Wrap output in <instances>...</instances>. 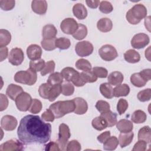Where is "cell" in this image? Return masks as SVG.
Here are the masks:
<instances>
[{"label":"cell","mask_w":151,"mask_h":151,"mask_svg":"<svg viewBox=\"0 0 151 151\" xmlns=\"http://www.w3.org/2000/svg\"><path fill=\"white\" fill-rule=\"evenodd\" d=\"M51 125L38 116L29 114L20 121L17 129L19 140L25 145L44 144L50 139Z\"/></svg>","instance_id":"cell-1"},{"label":"cell","mask_w":151,"mask_h":151,"mask_svg":"<svg viewBox=\"0 0 151 151\" xmlns=\"http://www.w3.org/2000/svg\"><path fill=\"white\" fill-rule=\"evenodd\" d=\"M49 109L54 113L55 117L59 119L68 113L74 111L76 104L73 100L58 101L52 104Z\"/></svg>","instance_id":"cell-2"},{"label":"cell","mask_w":151,"mask_h":151,"mask_svg":"<svg viewBox=\"0 0 151 151\" xmlns=\"http://www.w3.org/2000/svg\"><path fill=\"white\" fill-rule=\"evenodd\" d=\"M147 9L142 4L134 5L130 8L126 15L127 21L131 24L136 25L147 15Z\"/></svg>","instance_id":"cell-3"},{"label":"cell","mask_w":151,"mask_h":151,"mask_svg":"<svg viewBox=\"0 0 151 151\" xmlns=\"http://www.w3.org/2000/svg\"><path fill=\"white\" fill-rule=\"evenodd\" d=\"M37 80V72L29 68L26 71H19L14 76V80L17 83L32 86Z\"/></svg>","instance_id":"cell-4"},{"label":"cell","mask_w":151,"mask_h":151,"mask_svg":"<svg viewBox=\"0 0 151 151\" xmlns=\"http://www.w3.org/2000/svg\"><path fill=\"white\" fill-rule=\"evenodd\" d=\"M63 77L67 81H71L77 87H82L85 85V83L80 77V73L72 67H67L63 68L61 72Z\"/></svg>","instance_id":"cell-5"},{"label":"cell","mask_w":151,"mask_h":151,"mask_svg":"<svg viewBox=\"0 0 151 151\" xmlns=\"http://www.w3.org/2000/svg\"><path fill=\"white\" fill-rule=\"evenodd\" d=\"M71 136V133L68 126L64 124L61 123L59 126L58 138L57 140L60 150H65L68 143V140Z\"/></svg>","instance_id":"cell-6"},{"label":"cell","mask_w":151,"mask_h":151,"mask_svg":"<svg viewBox=\"0 0 151 151\" xmlns=\"http://www.w3.org/2000/svg\"><path fill=\"white\" fill-rule=\"evenodd\" d=\"M32 100V99L29 94L24 91L16 98L15 101L16 106L19 110L27 111L29 109Z\"/></svg>","instance_id":"cell-7"},{"label":"cell","mask_w":151,"mask_h":151,"mask_svg":"<svg viewBox=\"0 0 151 151\" xmlns=\"http://www.w3.org/2000/svg\"><path fill=\"white\" fill-rule=\"evenodd\" d=\"M99 54L101 59L106 61H112L118 56L116 49L113 45L109 44L103 45L99 49Z\"/></svg>","instance_id":"cell-8"},{"label":"cell","mask_w":151,"mask_h":151,"mask_svg":"<svg viewBox=\"0 0 151 151\" xmlns=\"http://www.w3.org/2000/svg\"><path fill=\"white\" fill-rule=\"evenodd\" d=\"M93 44L87 41H83L77 43L75 51L80 57H87L92 54L93 51Z\"/></svg>","instance_id":"cell-9"},{"label":"cell","mask_w":151,"mask_h":151,"mask_svg":"<svg viewBox=\"0 0 151 151\" xmlns=\"http://www.w3.org/2000/svg\"><path fill=\"white\" fill-rule=\"evenodd\" d=\"M78 24L73 18H66L63 19L60 24L61 31L68 35L73 34L78 28Z\"/></svg>","instance_id":"cell-10"},{"label":"cell","mask_w":151,"mask_h":151,"mask_svg":"<svg viewBox=\"0 0 151 151\" xmlns=\"http://www.w3.org/2000/svg\"><path fill=\"white\" fill-rule=\"evenodd\" d=\"M150 41L149 36L145 33H139L133 36L131 40V45L136 49L145 47Z\"/></svg>","instance_id":"cell-11"},{"label":"cell","mask_w":151,"mask_h":151,"mask_svg":"<svg viewBox=\"0 0 151 151\" xmlns=\"http://www.w3.org/2000/svg\"><path fill=\"white\" fill-rule=\"evenodd\" d=\"M24 143L14 139L7 140L0 145V151H20L24 149Z\"/></svg>","instance_id":"cell-12"},{"label":"cell","mask_w":151,"mask_h":151,"mask_svg":"<svg viewBox=\"0 0 151 151\" xmlns=\"http://www.w3.org/2000/svg\"><path fill=\"white\" fill-rule=\"evenodd\" d=\"M24 59V52L19 48H12L8 55L9 62L14 65H19L21 64Z\"/></svg>","instance_id":"cell-13"},{"label":"cell","mask_w":151,"mask_h":151,"mask_svg":"<svg viewBox=\"0 0 151 151\" xmlns=\"http://www.w3.org/2000/svg\"><path fill=\"white\" fill-rule=\"evenodd\" d=\"M18 124L17 120L11 115H5L1 120V128L6 131L14 130Z\"/></svg>","instance_id":"cell-14"},{"label":"cell","mask_w":151,"mask_h":151,"mask_svg":"<svg viewBox=\"0 0 151 151\" xmlns=\"http://www.w3.org/2000/svg\"><path fill=\"white\" fill-rule=\"evenodd\" d=\"M27 54L31 61L39 60L42 55V49L37 44H31L27 49Z\"/></svg>","instance_id":"cell-15"},{"label":"cell","mask_w":151,"mask_h":151,"mask_svg":"<svg viewBox=\"0 0 151 151\" xmlns=\"http://www.w3.org/2000/svg\"><path fill=\"white\" fill-rule=\"evenodd\" d=\"M32 11L39 15L45 14L47 9V2L45 0L32 1L31 2Z\"/></svg>","instance_id":"cell-16"},{"label":"cell","mask_w":151,"mask_h":151,"mask_svg":"<svg viewBox=\"0 0 151 151\" xmlns=\"http://www.w3.org/2000/svg\"><path fill=\"white\" fill-rule=\"evenodd\" d=\"M76 104L74 113L77 114H83L86 113L88 109L87 101L81 97H76L73 100Z\"/></svg>","instance_id":"cell-17"},{"label":"cell","mask_w":151,"mask_h":151,"mask_svg":"<svg viewBox=\"0 0 151 151\" xmlns=\"http://www.w3.org/2000/svg\"><path fill=\"white\" fill-rule=\"evenodd\" d=\"M22 92H24L22 88L14 84H9L6 91V95L12 100H15L16 98Z\"/></svg>","instance_id":"cell-18"},{"label":"cell","mask_w":151,"mask_h":151,"mask_svg":"<svg viewBox=\"0 0 151 151\" xmlns=\"http://www.w3.org/2000/svg\"><path fill=\"white\" fill-rule=\"evenodd\" d=\"M73 12L74 15L78 19H84L87 16V11L85 6L80 3H77L73 6Z\"/></svg>","instance_id":"cell-19"},{"label":"cell","mask_w":151,"mask_h":151,"mask_svg":"<svg viewBox=\"0 0 151 151\" xmlns=\"http://www.w3.org/2000/svg\"><path fill=\"white\" fill-rule=\"evenodd\" d=\"M57 34V30L52 24L45 25L42 29V35L44 40H48L55 38Z\"/></svg>","instance_id":"cell-20"},{"label":"cell","mask_w":151,"mask_h":151,"mask_svg":"<svg viewBox=\"0 0 151 151\" xmlns=\"http://www.w3.org/2000/svg\"><path fill=\"white\" fill-rule=\"evenodd\" d=\"M98 29L103 32H107L111 30L113 27L112 21L108 18H103L99 19L97 23Z\"/></svg>","instance_id":"cell-21"},{"label":"cell","mask_w":151,"mask_h":151,"mask_svg":"<svg viewBox=\"0 0 151 151\" xmlns=\"http://www.w3.org/2000/svg\"><path fill=\"white\" fill-rule=\"evenodd\" d=\"M117 129L121 133H128L133 129V123L127 119H122L116 123Z\"/></svg>","instance_id":"cell-22"},{"label":"cell","mask_w":151,"mask_h":151,"mask_svg":"<svg viewBox=\"0 0 151 151\" xmlns=\"http://www.w3.org/2000/svg\"><path fill=\"white\" fill-rule=\"evenodd\" d=\"M134 133L131 131L128 133H120L119 137V143L122 148L131 143L133 140Z\"/></svg>","instance_id":"cell-23"},{"label":"cell","mask_w":151,"mask_h":151,"mask_svg":"<svg viewBox=\"0 0 151 151\" xmlns=\"http://www.w3.org/2000/svg\"><path fill=\"white\" fill-rule=\"evenodd\" d=\"M124 60L129 63H136L140 60V55L138 52L134 50H129L124 54Z\"/></svg>","instance_id":"cell-24"},{"label":"cell","mask_w":151,"mask_h":151,"mask_svg":"<svg viewBox=\"0 0 151 151\" xmlns=\"http://www.w3.org/2000/svg\"><path fill=\"white\" fill-rule=\"evenodd\" d=\"M108 82L112 86H117L120 84L124 79L123 74L119 71H113L108 76Z\"/></svg>","instance_id":"cell-25"},{"label":"cell","mask_w":151,"mask_h":151,"mask_svg":"<svg viewBox=\"0 0 151 151\" xmlns=\"http://www.w3.org/2000/svg\"><path fill=\"white\" fill-rule=\"evenodd\" d=\"M130 92V87L126 84H119L113 88V96L119 97L127 96Z\"/></svg>","instance_id":"cell-26"},{"label":"cell","mask_w":151,"mask_h":151,"mask_svg":"<svg viewBox=\"0 0 151 151\" xmlns=\"http://www.w3.org/2000/svg\"><path fill=\"white\" fill-rule=\"evenodd\" d=\"M138 139L145 141L147 143H150L151 140V130L149 126L142 127L138 132Z\"/></svg>","instance_id":"cell-27"},{"label":"cell","mask_w":151,"mask_h":151,"mask_svg":"<svg viewBox=\"0 0 151 151\" xmlns=\"http://www.w3.org/2000/svg\"><path fill=\"white\" fill-rule=\"evenodd\" d=\"M100 116L103 117L107 123V126L112 127L117 123V114L112 112L111 110H108L106 112L100 114Z\"/></svg>","instance_id":"cell-28"},{"label":"cell","mask_w":151,"mask_h":151,"mask_svg":"<svg viewBox=\"0 0 151 151\" xmlns=\"http://www.w3.org/2000/svg\"><path fill=\"white\" fill-rule=\"evenodd\" d=\"M100 91L103 96L110 99L113 97V88L109 83H102L100 86Z\"/></svg>","instance_id":"cell-29"},{"label":"cell","mask_w":151,"mask_h":151,"mask_svg":"<svg viewBox=\"0 0 151 151\" xmlns=\"http://www.w3.org/2000/svg\"><path fill=\"white\" fill-rule=\"evenodd\" d=\"M119 145V140L116 136H110L104 143L103 149L106 150H114Z\"/></svg>","instance_id":"cell-30"},{"label":"cell","mask_w":151,"mask_h":151,"mask_svg":"<svg viewBox=\"0 0 151 151\" xmlns=\"http://www.w3.org/2000/svg\"><path fill=\"white\" fill-rule=\"evenodd\" d=\"M146 119L147 116L146 113L141 110H137L134 111L132 114L131 117L132 122L137 124L144 123L146 120Z\"/></svg>","instance_id":"cell-31"},{"label":"cell","mask_w":151,"mask_h":151,"mask_svg":"<svg viewBox=\"0 0 151 151\" xmlns=\"http://www.w3.org/2000/svg\"><path fill=\"white\" fill-rule=\"evenodd\" d=\"M92 126L97 130L101 131L105 129L107 127V123L105 119L99 116L94 118L91 122Z\"/></svg>","instance_id":"cell-32"},{"label":"cell","mask_w":151,"mask_h":151,"mask_svg":"<svg viewBox=\"0 0 151 151\" xmlns=\"http://www.w3.org/2000/svg\"><path fill=\"white\" fill-rule=\"evenodd\" d=\"M87 35V28L86 25L82 24H78V28L75 32L72 35L73 37L77 40L84 39Z\"/></svg>","instance_id":"cell-33"},{"label":"cell","mask_w":151,"mask_h":151,"mask_svg":"<svg viewBox=\"0 0 151 151\" xmlns=\"http://www.w3.org/2000/svg\"><path fill=\"white\" fill-rule=\"evenodd\" d=\"M63 81V77L61 73L55 72L51 73L48 78L47 83L51 86L61 84Z\"/></svg>","instance_id":"cell-34"},{"label":"cell","mask_w":151,"mask_h":151,"mask_svg":"<svg viewBox=\"0 0 151 151\" xmlns=\"http://www.w3.org/2000/svg\"><path fill=\"white\" fill-rule=\"evenodd\" d=\"M11 40L10 32L4 29H0V48L8 45Z\"/></svg>","instance_id":"cell-35"},{"label":"cell","mask_w":151,"mask_h":151,"mask_svg":"<svg viewBox=\"0 0 151 151\" xmlns=\"http://www.w3.org/2000/svg\"><path fill=\"white\" fill-rule=\"evenodd\" d=\"M80 77L86 84L87 83H94L97 80V76L91 70L83 71L80 73Z\"/></svg>","instance_id":"cell-36"},{"label":"cell","mask_w":151,"mask_h":151,"mask_svg":"<svg viewBox=\"0 0 151 151\" xmlns=\"http://www.w3.org/2000/svg\"><path fill=\"white\" fill-rule=\"evenodd\" d=\"M61 91V84L51 86L49 90L48 100H49L50 101H54L55 99L58 97Z\"/></svg>","instance_id":"cell-37"},{"label":"cell","mask_w":151,"mask_h":151,"mask_svg":"<svg viewBox=\"0 0 151 151\" xmlns=\"http://www.w3.org/2000/svg\"><path fill=\"white\" fill-rule=\"evenodd\" d=\"M130 82L135 87H142L145 86L146 81L143 78L139 73H134L130 77Z\"/></svg>","instance_id":"cell-38"},{"label":"cell","mask_w":151,"mask_h":151,"mask_svg":"<svg viewBox=\"0 0 151 151\" xmlns=\"http://www.w3.org/2000/svg\"><path fill=\"white\" fill-rule=\"evenodd\" d=\"M71 45L70 40L65 37H60L55 40V46L60 50H67Z\"/></svg>","instance_id":"cell-39"},{"label":"cell","mask_w":151,"mask_h":151,"mask_svg":"<svg viewBox=\"0 0 151 151\" xmlns=\"http://www.w3.org/2000/svg\"><path fill=\"white\" fill-rule=\"evenodd\" d=\"M45 65V61L42 59H39L29 62V68L34 70L36 72L41 71Z\"/></svg>","instance_id":"cell-40"},{"label":"cell","mask_w":151,"mask_h":151,"mask_svg":"<svg viewBox=\"0 0 151 151\" xmlns=\"http://www.w3.org/2000/svg\"><path fill=\"white\" fill-rule=\"evenodd\" d=\"M55 40L56 38H52L48 40H42L41 42L42 47L46 51H52L55 49Z\"/></svg>","instance_id":"cell-41"},{"label":"cell","mask_w":151,"mask_h":151,"mask_svg":"<svg viewBox=\"0 0 151 151\" xmlns=\"http://www.w3.org/2000/svg\"><path fill=\"white\" fill-rule=\"evenodd\" d=\"M76 67L77 69L81 70L83 71H87V70H91V65L90 63L83 58L79 59L76 63Z\"/></svg>","instance_id":"cell-42"},{"label":"cell","mask_w":151,"mask_h":151,"mask_svg":"<svg viewBox=\"0 0 151 151\" xmlns=\"http://www.w3.org/2000/svg\"><path fill=\"white\" fill-rule=\"evenodd\" d=\"M42 107V103L41 101L37 99H34L32 100L31 104L29 109V111L33 114H37L41 111Z\"/></svg>","instance_id":"cell-43"},{"label":"cell","mask_w":151,"mask_h":151,"mask_svg":"<svg viewBox=\"0 0 151 151\" xmlns=\"http://www.w3.org/2000/svg\"><path fill=\"white\" fill-rule=\"evenodd\" d=\"M61 89L62 94L64 96H71L74 92V85L68 81L67 83H64L61 85Z\"/></svg>","instance_id":"cell-44"},{"label":"cell","mask_w":151,"mask_h":151,"mask_svg":"<svg viewBox=\"0 0 151 151\" xmlns=\"http://www.w3.org/2000/svg\"><path fill=\"white\" fill-rule=\"evenodd\" d=\"M137 97L138 100L142 102H145L150 100L151 98V89L146 88L139 91Z\"/></svg>","instance_id":"cell-45"},{"label":"cell","mask_w":151,"mask_h":151,"mask_svg":"<svg viewBox=\"0 0 151 151\" xmlns=\"http://www.w3.org/2000/svg\"><path fill=\"white\" fill-rule=\"evenodd\" d=\"M51 85L48 83H43L40 85L38 88V93L41 97L44 99H48V93Z\"/></svg>","instance_id":"cell-46"},{"label":"cell","mask_w":151,"mask_h":151,"mask_svg":"<svg viewBox=\"0 0 151 151\" xmlns=\"http://www.w3.org/2000/svg\"><path fill=\"white\" fill-rule=\"evenodd\" d=\"M113 7L111 4L107 1H103L100 3L99 10L104 14H109L112 12Z\"/></svg>","instance_id":"cell-47"},{"label":"cell","mask_w":151,"mask_h":151,"mask_svg":"<svg viewBox=\"0 0 151 151\" xmlns=\"http://www.w3.org/2000/svg\"><path fill=\"white\" fill-rule=\"evenodd\" d=\"M55 64L53 60H50L45 63V65L41 71V74L42 76H45L48 73H51L54 71Z\"/></svg>","instance_id":"cell-48"},{"label":"cell","mask_w":151,"mask_h":151,"mask_svg":"<svg viewBox=\"0 0 151 151\" xmlns=\"http://www.w3.org/2000/svg\"><path fill=\"white\" fill-rule=\"evenodd\" d=\"M15 1L14 0H1L0 6L4 11H9L15 6Z\"/></svg>","instance_id":"cell-49"},{"label":"cell","mask_w":151,"mask_h":151,"mask_svg":"<svg viewBox=\"0 0 151 151\" xmlns=\"http://www.w3.org/2000/svg\"><path fill=\"white\" fill-rule=\"evenodd\" d=\"M96 108L100 113H103L110 110V105L106 101L99 100L96 104Z\"/></svg>","instance_id":"cell-50"},{"label":"cell","mask_w":151,"mask_h":151,"mask_svg":"<svg viewBox=\"0 0 151 151\" xmlns=\"http://www.w3.org/2000/svg\"><path fill=\"white\" fill-rule=\"evenodd\" d=\"M128 108V103L126 100L123 99H119L117 104V110L120 115L125 113Z\"/></svg>","instance_id":"cell-51"},{"label":"cell","mask_w":151,"mask_h":151,"mask_svg":"<svg viewBox=\"0 0 151 151\" xmlns=\"http://www.w3.org/2000/svg\"><path fill=\"white\" fill-rule=\"evenodd\" d=\"M92 71L97 78H106L107 77L108 71L104 67H94L93 68Z\"/></svg>","instance_id":"cell-52"},{"label":"cell","mask_w":151,"mask_h":151,"mask_svg":"<svg viewBox=\"0 0 151 151\" xmlns=\"http://www.w3.org/2000/svg\"><path fill=\"white\" fill-rule=\"evenodd\" d=\"M81 150V145L76 140L70 141L67 145L66 150L67 151H79Z\"/></svg>","instance_id":"cell-53"},{"label":"cell","mask_w":151,"mask_h":151,"mask_svg":"<svg viewBox=\"0 0 151 151\" xmlns=\"http://www.w3.org/2000/svg\"><path fill=\"white\" fill-rule=\"evenodd\" d=\"M42 119L47 122H53L55 119V116L52 111L48 109H47L41 115Z\"/></svg>","instance_id":"cell-54"},{"label":"cell","mask_w":151,"mask_h":151,"mask_svg":"<svg viewBox=\"0 0 151 151\" xmlns=\"http://www.w3.org/2000/svg\"><path fill=\"white\" fill-rule=\"evenodd\" d=\"M147 148V143L142 140H139V141L135 143L132 149L133 151H145Z\"/></svg>","instance_id":"cell-55"},{"label":"cell","mask_w":151,"mask_h":151,"mask_svg":"<svg viewBox=\"0 0 151 151\" xmlns=\"http://www.w3.org/2000/svg\"><path fill=\"white\" fill-rule=\"evenodd\" d=\"M45 150L46 151H59L61 150L57 142L54 141L50 142L45 145Z\"/></svg>","instance_id":"cell-56"},{"label":"cell","mask_w":151,"mask_h":151,"mask_svg":"<svg viewBox=\"0 0 151 151\" xmlns=\"http://www.w3.org/2000/svg\"><path fill=\"white\" fill-rule=\"evenodd\" d=\"M1 97V106H0V111H3L5 110L8 106V100L7 97L3 94H0Z\"/></svg>","instance_id":"cell-57"},{"label":"cell","mask_w":151,"mask_h":151,"mask_svg":"<svg viewBox=\"0 0 151 151\" xmlns=\"http://www.w3.org/2000/svg\"><path fill=\"white\" fill-rule=\"evenodd\" d=\"M139 74L146 82L151 79V70L150 68L143 70L139 73Z\"/></svg>","instance_id":"cell-58"},{"label":"cell","mask_w":151,"mask_h":151,"mask_svg":"<svg viewBox=\"0 0 151 151\" xmlns=\"http://www.w3.org/2000/svg\"><path fill=\"white\" fill-rule=\"evenodd\" d=\"M110 136V131H106L100 135H99L97 137L98 141L101 143H103Z\"/></svg>","instance_id":"cell-59"},{"label":"cell","mask_w":151,"mask_h":151,"mask_svg":"<svg viewBox=\"0 0 151 151\" xmlns=\"http://www.w3.org/2000/svg\"><path fill=\"white\" fill-rule=\"evenodd\" d=\"M86 2L87 5V6L91 8L94 9L97 8L100 3V1L99 0H94V1H91V0H87L86 1Z\"/></svg>","instance_id":"cell-60"},{"label":"cell","mask_w":151,"mask_h":151,"mask_svg":"<svg viewBox=\"0 0 151 151\" xmlns=\"http://www.w3.org/2000/svg\"><path fill=\"white\" fill-rule=\"evenodd\" d=\"M0 53H1V61H2L3 60H5L6 57H8V48L6 47H1L0 48Z\"/></svg>","instance_id":"cell-61"}]
</instances>
